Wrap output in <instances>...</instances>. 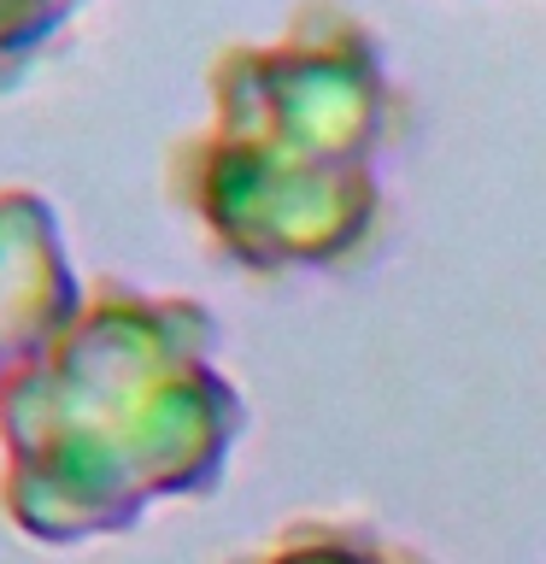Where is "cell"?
I'll return each mask as SVG.
<instances>
[{"label":"cell","mask_w":546,"mask_h":564,"mask_svg":"<svg viewBox=\"0 0 546 564\" xmlns=\"http://www.w3.org/2000/svg\"><path fill=\"white\" fill-rule=\"evenodd\" d=\"M241 435L211 306L100 276L0 394V506L42 546L130 535L153 506L218 494Z\"/></svg>","instance_id":"6da1fadb"},{"label":"cell","mask_w":546,"mask_h":564,"mask_svg":"<svg viewBox=\"0 0 546 564\" xmlns=\"http://www.w3.org/2000/svg\"><path fill=\"white\" fill-rule=\"evenodd\" d=\"M211 112L165 159V194L206 253L247 276H341L376 253L405 88L364 18L306 0L271 42L206 65Z\"/></svg>","instance_id":"7a4b0ae2"},{"label":"cell","mask_w":546,"mask_h":564,"mask_svg":"<svg viewBox=\"0 0 546 564\" xmlns=\"http://www.w3.org/2000/svg\"><path fill=\"white\" fill-rule=\"evenodd\" d=\"M83 276L70 264L65 224L47 194L24 183L0 188V394L12 370L77 312Z\"/></svg>","instance_id":"3957f363"},{"label":"cell","mask_w":546,"mask_h":564,"mask_svg":"<svg viewBox=\"0 0 546 564\" xmlns=\"http://www.w3.org/2000/svg\"><path fill=\"white\" fill-rule=\"evenodd\" d=\"M88 0H0V95H12L59 47Z\"/></svg>","instance_id":"5b68a950"},{"label":"cell","mask_w":546,"mask_h":564,"mask_svg":"<svg viewBox=\"0 0 546 564\" xmlns=\"http://www.w3.org/2000/svg\"><path fill=\"white\" fill-rule=\"evenodd\" d=\"M229 564H429L412 546L376 535L370 523H341V518H294L276 529L264 546L229 558Z\"/></svg>","instance_id":"277c9868"}]
</instances>
